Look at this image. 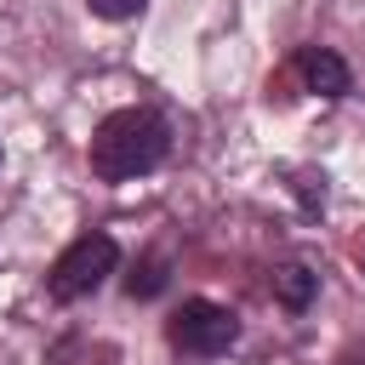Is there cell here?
Segmentation results:
<instances>
[{
    "mask_svg": "<svg viewBox=\"0 0 365 365\" xmlns=\"http://www.w3.org/2000/svg\"><path fill=\"white\" fill-rule=\"evenodd\" d=\"M165 154H171V125L160 108H114L91 131V171L103 182L143 177V171L165 165Z\"/></svg>",
    "mask_w": 365,
    "mask_h": 365,
    "instance_id": "cell-1",
    "label": "cell"
},
{
    "mask_svg": "<svg viewBox=\"0 0 365 365\" xmlns=\"http://www.w3.org/2000/svg\"><path fill=\"white\" fill-rule=\"evenodd\" d=\"M114 268H120L114 234H80V240H68V245L57 251V262H51V274H46V291H51V302H80V297H91Z\"/></svg>",
    "mask_w": 365,
    "mask_h": 365,
    "instance_id": "cell-2",
    "label": "cell"
},
{
    "mask_svg": "<svg viewBox=\"0 0 365 365\" xmlns=\"http://www.w3.org/2000/svg\"><path fill=\"white\" fill-rule=\"evenodd\" d=\"M165 336H171V348H182V354H194V359H217V354H228V348L240 342V319H234V308H222V302H211V297H188V302L171 314Z\"/></svg>",
    "mask_w": 365,
    "mask_h": 365,
    "instance_id": "cell-3",
    "label": "cell"
},
{
    "mask_svg": "<svg viewBox=\"0 0 365 365\" xmlns=\"http://www.w3.org/2000/svg\"><path fill=\"white\" fill-rule=\"evenodd\" d=\"M297 74H302V86L319 91V97H348V91H354V68H348L331 46H302V51H297Z\"/></svg>",
    "mask_w": 365,
    "mask_h": 365,
    "instance_id": "cell-4",
    "label": "cell"
},
{
    "mask_svg": "<svg viewBox=\"0 0 365 365\" xmlns=\"http://www.w3.org/2000/svg\"><path fill=\"white\" fill-rule=\"evenodd\" d=\"M314 291H319V274H314V268H302V262L274 268V297H279L291 314H302V308L314 302Z\"/></svg>",
    "mask_w": 365,
    "mask_h": 365,
    "instance_id": "cell-5",
    "label": "cell"
},
{
    "mask_svg": "<svg viewBox=\"0 0 365 365\" xmlns=\"http://www.w3.org/2000/svg\"><path fill=\"white\" fill-rule=\"evenodd\" d=\"M125 291H131L137 302L160 297V291H165V257H143V262H137V274L125 279Z\"/></svg>",
    "mask_w": 365,
    "mask_h": 365,
    "instance_id": "cell-6",
    "label": "cell"
},
{
    "mask_svg": "<svg viewBox=\"0 0 365 365\" xmlns=\"http://www.w3.org/2000/svg\"><path fill=\"white\" fill-rule=\"evenodd\" d=\"M86 6H91L97 17H108V23H125V17H137L148 0H86Z\"/></svg>",
    "mask_w": 365,
    "mask_h": 365,
    "instance_id": "cell-7",
    "label": "cell"
},
{
    "mask_svg": "<svg viewBox=\"0 0 365 365\" xmlns=\"http://www.w3.org/2000/svg\"><path fill=\"white\" fill-rule=\"evenodd\" d=\"M297 194H302V205L308 211H319L325 205V177H314V171H297V182H291Z\"/></svg>",
    "mask_w": 365,
    "mask_h": 365,
    "instance_id": "cell-8",
    "label": "cell"
},
{
    "mask_svg": "<svg viewBox=\"0 0 365 365\" xmlns=\"http://www.w3.org/2000/svg\"><path fill=\"white\" fill-rule=\"evenodd\" d=\"M354 365H365V359H354Z\"/></svg>",
    "mask_w": 365,
    "mask_h": 365,
    "instance_id": "cell-9",
    "label": "cell"
}]
</instances>
